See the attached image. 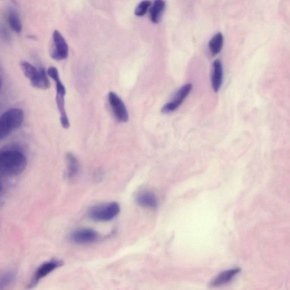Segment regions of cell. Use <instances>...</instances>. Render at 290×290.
<instances>
[{"label":"cell","instance_id":"6da1fadb","mask_svg":"<svg viewBox=\"0 0 290 290\" xmlns=\"http://www.w3.org/2000/svg\"><path fill=\"white\" fill-rule=\"evenodd\" d=\"M27 158L22 151L6 149L0 153V171L5 176H16L24 172Z\"/></svg>","mask_w":290,"mask_h":290},{"label":"cell","instance_id":"7a4b0ae2","mask_svg":"<svg viewBox=\"0 0 290 290\" xmlns=\"http://www.w3.org/2000/svg\"><path fill=\"white\" fill-rule=\"evenodd\" d=\"M24 111L12 109L6 111L0 118V139L6 138L14 130L19 128L24 121Z\"/></svg>","mask_w":290,"mask_h":290},{"label":"cell","instance_id":"3957f363","mask_svg":"<svg viewBox=\"0 0 290 290\" xmlns=\"http://www.w3.org/2000/svg\"><path fill=\"white\" fill-rule=\"evenodd\" d=\"M48 76L53 79L56 83L57 87V104L58 109L60 114V122L63 128L68 129L70 122L65 110V96L66 89L59 78L58 70L55 67L51 66L47 71Z\"/></svg>","mask_w":290,"mask_h":290},{"label":"cell","instance_id":"277c9868","mask_svg":"<svg viewBox=\"0 0 290 290\" xmlns=\"http://www.w3.org/2000/svg\"><path fill=\"white\" fill-rule=\"evenodd\" d=\"M120 211V207L117 203H106L91 207L88 211V216L96 222H109L116 217Z\"/></svg>","mask_w":290,"mask_h":290},{"label":"cell","instance_id":"5b68a950","mask_svg":"<svg viewBox=\"0 0 290 290\" xmlns=\"http://www.w3.org/2000/svg\"><path fill=\"white\" fill-rule=\"evenodd\" d=\"M63 265L64 262L58 259H51L41 264L33 274L28 285V288L30 289L35 287L41 280Z\"/></svg>","mask_w":290,"mask_h":290},{"label":"cell","instance_id":"8992f818","mask_svg":"<svg viewBox=\"0 0 290 290\" xmlns=\"http://www.w3.org/2000/svg\"><path fill=\"white\" fill-rule=\"evenodd\" d=\"M50 56L57 61L63 60L68 57L69 47L64 36L58 30L53 35V43L50 48Z\"/></svg>","mask_w":290,"mask_h":290},{"label":"cell","instance_id":"52a82bcc","mask_svg":"<svg viewBox=\"0 0 290 290\" xmlns=\"http://www.w3.org/2000/svg\"><path fill=\"white\" fill-rule=\"evenodd\" d=\"M99 233L90 228H81L74 230L69 235L73 243L87 245L94 243L99 239Z\"/></svg>","mask_w":290,"mask_h":290},{"label":"cell","instance_id":"ba28073f","mask_svg":"<svg viewBox=\"0 0 290 290\" xmlns=\"http://www.w3.org/2000/svg\"><path fill=\"white\" fill-rule=\"evenodd\" d=\"M108 100L114 116L117 121L126 122L129 120V114L125 105L120 97L114 92H110Z\"/></svg>","mask_w":290,"mask_h":290},{"label":"cell","instance_id":"9c48e42d","mask_svg":"<svg viewBox=\"0 0 290 290\" xmlns=\"http://www.w3.org/2000/svg\"><path fill=\"white\" fill-rule=\"evenodd\" d=\"M192 89V85L187 84L182 87L177 92L172 101L163 107L162 113L167 114L175 111L189 95Z\"/></svg>","mask_w":290,"mask_h":290},{"label":"cell","instance_id":"30bf717a","mask_svg":"<svg viewBox=\"0 0 290 290\" xmlns=\"http://www.w3.org/2000/svg\"><path fill=\"white\" fill-rule=\"evenodd\" d=\"M223 66L219 59H216L212 65L211 85L213 90L217 92L222 87L223 83Z\"/></svg>","mask_w":290,"mask_h":290},{"label":"cell","instance_id":"8fae6325","mask_svg":"<svg viewBox=\"0 0 290 290\" xmlns=\"http://www.w3.org/2000/svg\"><path fill=\"white\" fill-rule=\"evenodd\" d=\"M66 176L69 180L73 179L79 173L80 164L76 156L71 152L66 155Z\"/></svg>","mask_w":290,"mask_h":290},{"label":"cell","instance_id":"7c38bea8","mask_svg":"<svg viewBox=\"0 0 290 290\" xmlns=\"http://www.w3.org/2000/svg\"><path fill=\"white\" fill-rule=\"evenodd\" d=\"M240 271L239 268H235L224 271L219 274L212 281L210 284L212 287H219L228 284Z\"/></svg>","mask_w":290,"mask_h":290},{"label":"cell","instance_id":"4fadbf2b","mask_svg":"<svg viewBox=\"0 0 290 290\" xmlns=\"http://www.w3.org/2000/svg\"><path fill=\"white\" fill-rule=\"evenodd\" d=\"M137 202L140 206L150 209H154L158 205V201L155 195L149 191L140 192L137 197Z\"/></svg>","mask_w":290,"mask_h":290},{"label":"cell","instance_id":"5bb4252c","mask_svg":"<svg viewBox=\"0 0 290 290\" xmlns=\"http://www.w3.org/2000/svg\"><path fill=\"white\" fill-rule=\"evenodd\" d=\"M48 73L45 69L41 68L38 69L36 75L30 82L33 87L43 90H46L50 87V83L48 78Z\"/></svg>","mask_w":290,"mask_h":290},{"label":"cell","instance_id":"9a60e30c","mask_svg":"<svg viewBox=\"0 0 290 290\" xmlns=\"http://www.w3.org/2000/svg\"><path fill=\"white\" fill-rule=\"evenodd\" d=\"M165 3L163 0H155L150 10V19L154 24H158L164 11Z\"/></svg>","mask_w":290,"mask_h":290},{"label":"cell","instance_id":"2e32d148","mask_svg":"<svg viewBox=\"0 0 290 290\" xmlns=\"http://www.w3.org/2000/svg\"><path fill=\"white\" fill-rule=\"evenodd\" d=\"M7 20L11 29L16 33H20L22 31V26L21 21L17 11L10 9L7 14Z\"/></svg>","mask_w":290,"mask_h":290},{"label":"cell","instance_id":"e0dca14e","mask_svg":"<svg viewBox=\"0 0 290 290\" xmlns=\"http://www.w3.org/2000/svg\"><path fill=\"white\" fill-rule=\"evenodd\" d=\"M224 36L221 32L217 33L210 40L209 47L210 53L213 56L218 54L224 46Z\"/></svg>","mask_w":290,"mask_h":290},{"label":"cell","instance_id":"ac0fdd59","mask_svg":"<svg viewBox=\"0 0 290 290\" xmlns=\"http://www.w3.org/2000/svg\"><path fill=\"white\" fill-rule=\"evenodd\" d=\"M17 273L14 270H7L1 275L0 280V289L2 290L12 285L16 280Z\"/></svg>","mask_w":290,"mask_h":290},{"label":"cell","instance_id":"d6986e66","mask_svg":"<svg viewBox=\"0 0 290 290\" xmlns=\"http://www.w3.org/2000/svg\"><path fill=\"white\" fill-rule=\"evenodd\" d=\"M21 68L23 72L24 75L31 81L33 79L37 73L38 72V69H36L34 66H33L30 63L27 61H22L20 62Z\"/></svg>","mask_w":290,"mask_h":290},{"label":"cell","instance_id":"ffe728a7","mask_svg":"<svg viewBox=\"0 0 290 290\" xmlns=\"http://www.w3.org/2000/svg\"><path fill=\"white\" fill-rule=\"evenodd\" d=\"M151 5V2L148 0H145L140 2L135 10V14L137 16H143L146 13Z\"/></svg>","mask_w":290,"mask_h":290}]
</instances>
